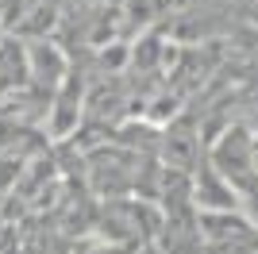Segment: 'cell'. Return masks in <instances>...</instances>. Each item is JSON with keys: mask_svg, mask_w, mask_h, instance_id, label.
Segmentation results:
<instances>
[{"mask_svg": "<svg viewBox=\"0 0 258 254\" xmlns=\"http://www.w3.org/2000/svg\"><path fill=\"white\" fill-rule=\"evenodd\" d=\"M23 54H27V81H35L39 93L50 96L54 85L62 81L66 70H70L66 54L58 50V42H50V39H39V42H31V46H23Z\"/></svg>", "mask_w": 258, "mask_h": 254, "instance_id": "obj_6", "label": "cell"}, {"mask_svg": "<svg viewBox=\"0 0 258 254\" xmlns=\"http://www.w3.org/2000/svg\"><path fill=\"white\" fill-rule=\"evenodd\" d=\"M201 246L212 250H258V223L247 208H208L197 212Z\"/></svg>", "mask_w": 258, "mask_h": 254, "instance_id": "obj_1", "label": "cell"}, {"mask_svg": "<svg viewBox=\"0 0 258 254\" xmlns=\"http://www.w3.org/2000/svg\"><path fill=\"white\" fill-rule=\"evenodd\" d=\"M201 123H193V116H177L170 123H162L158 131V158L162 166L173 169H193L205 158V135L197 131Z\"/></svg>", "mask_w": 258, "mask_h": 254, "instance_id": "obj_3", "label": "cell"}, {"mask_svg": "<svg viewBox=\"0 0 258 254\" xmlns=\"http://www.w3.org/2000/svg\"><path fill=\"white\" fill-rule=\"evenodd\" d=\"M247 46L254 54V70H258V27H247Z\"/></svg>", "mask_w": 258, "mask_h": 254, "instance_id": "obj_8", "label": "cell"}, {"mask_svg": "<svg viewBox=\"0 0 258 254\" xmlns=\"http://www.w3.org/2000/svg\"><path fill=\"white\" fill-rule=\"evenodd\" d=\"M189 177H193V204H197V212H208V208H243L239 193L231 189V181H227L208 158L197 162V166L189 169Z\"/></svg>", "mask_w": 258, "mask_h": 254, "instance_id": "obj_5", "label": "cell"}, {"mask_svg": "<svg viewBox=\"0 0 258 254\" xmlns=\"http://www.w3.org/2000/svg\"><path fill=\"white\" fill-rule=\"evenodd\" d=\"M46 112H50V131L58 139L77 131L81 116H85V85L74 70H66V77L54 85V93L46 96Z\"/></svg>", "mask_w": 258, "mask_h": 254, "instance_id": "obj_4", "label": "cell"}, {"mask_svg": "<svg viewBox=\"0 0 258 254\" xmlns=\"http://www.w3.org/2000/svg\"><path fill=\"white\" fill-rule=\"evenodd\" d=\"M243 4V20H247V27H258V0H239Z\"/></svg>", "mask_w": 258, "mask_h": 254, "instance_id": "obj_7", "label": "cell"}, {"mask_svg": "<svg viewBox=\"0 0 258 254\" xmlns=\"http://www.w3.org/2000/svg\"><path fill=\"white\" fill-rule=\"evenodd\" d=\"M135 150L127 147H97L89 150V189L97 197H123L131 193V181H135Z\"/></svg>", "mask_w": 258, "mask_h": 254, "instance_id": "obj_2", "label": "cell"}]
</instances>
